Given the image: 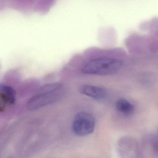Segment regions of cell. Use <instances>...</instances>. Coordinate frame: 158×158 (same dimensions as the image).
<instances>
[{"label":"cell","instance_id":"1","mask_svg":"<svg viewBox=\"0 0 158 158\" xmlns=\"http://www.w3.org/2000/svg\"><path fill=\"white\" fill-rule=\"evenodd\" d=\"M63 85L58 82L44 85L30 98L27 103L28 110H36L58 102L64 95Z\"/></svg>","mask_w":158,"mask_h":158},{"label":"cell","instance_id":"2","mask_svg":"<svg viewBox=\"0 0 158 158\" xmlns=\"http://www.w3.org/2000/svg\"><path fill=\"white\" fill-rule=\"evenodd\" d=\"M122 65V62L115 58H97L88 62L82 71L86 74L113 75L118 73Z\"/></svg>","mask_w":158,"mask_h":158},{"label":"cell","instance_id":"3","mask_svg":"<svg viewBox=\"0 0 158 158\" xmlns=\"http://www.w3.org/2000/svg\"><path fill=\"white\" fill-rule=\"evenodd\" d=\"M95 119L94 116L86 112H80L76 115L72 129L78 136H85L92 134L95 130Z\"/></svg>","mask_w":158,"mask_h":158},{"label":"cell","instance_id":"4","mask_svg":"<svg viewBox=\"0 0 158 158\" xmlns=\"http://www.w3.org/2000/svg\"><path fill=\"white\" fill-rule=\"evenodd\" d=\"M117 149L119 155L123 158H135L138 154V144L130 137L121 138L117 143Z\"/></svg>","mask_w":158,"mask_h":158},{"label":"cell","instance_id":"5","mask_svg":"<svg viewBox=\"0 0 158 158\" xmlns=\"http://www.w3.org/2000/svg\"><path fill=\"white\" fill-rule=\"evenodd\" d=\"M16 92L10 86L0 84V109L15 103Z\"/></svg>","mask_w":158,"mask_h":158},{"label":"cell","instance_id":"6","mask_svg":"<svg viewBox=\"0 0 158 158\" xmlns=\"http://www.w3.org/2000/svg\"><path fill=\"white\" fill-rule=\"evenodd\" d=\"M80 93L98 101H102L106 98L107 90L103 88L92 85H83L80 88Z\"/></svg>","mask_w":158,"mask_h":158},{"label":"cell","instance_id":"7","mask_svg":"<svg viewBox=\"0 0 158 158\" xmlns=\"http://www.w3.org/2000/svg\"><path fill=\"white\" fill-rule=\"evenodd\" d=\"M115 106L118 111L125 116L132 115L135 110L134 105L124 99L118 100L116 101Z\"/></svg>","mask_w":158,"mask_h":158}]
</instances>
